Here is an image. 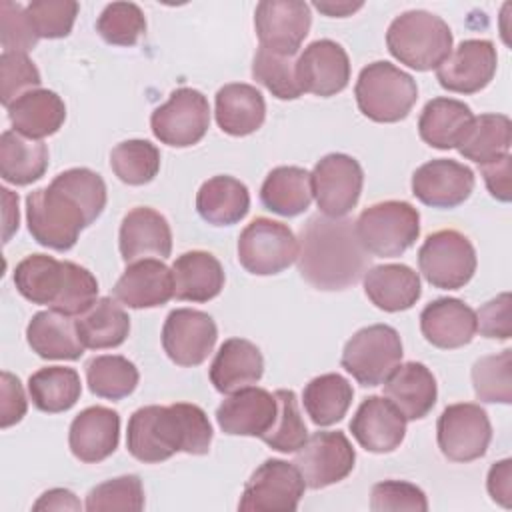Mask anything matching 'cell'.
<instances>
[{
  "label": "cell",
  "instance_id": "8",
  "mask_svg": "<svg viewBox=\"0 0 512 512\" xmlns=\"http://www.w3.org/2000/svg\"><path fill=\"white\" fill-rule=\"evenodd\" d=\"M400 334L388 324L360 328L344 346L340 364L362 386H380L402 360Z\"/></svg>",
  "mask_w": 512,
  "mask_h": 512
},
{
  "label": "cell",
  "instance_id": "2",
  "mask_svg": "<svg viewBox=\"0 0 512 512\" xmlns=\"http://www.w3.org/2000/svg\"><path fill=\"white\" fill-rule=\"evenodd\" d=\"M370 254L350 218L314 214L300 230L298 272L316 290H346L370 268Z\"/></svg>",
  "mask_w": 512,
  "mask_h": 512
},
{
  "label": "cell",
  "instance_id": "18",
  "mask_svg": "<svg viewBox=\"0 0 512 512\" xmlns=\"http://www.w3.org/2000/svg\"><path fill=\"white\" fill-rule=\"evenodd\" d=\"M496 64L498 56L490 40H462L436 68V80L448 92L476 94L492 82Z\"/></svg>",
  "mask_w": 512,
  "mask_h": 512
},
{
  "label": "cell",
  "instance_id": "53",
  "mask_svg": "<svg viewBox=\"0 0 512 512\" xmlns=\"http://www.w3.org/2000/svg\"><path fill=\"white\" fill-rule=\"evenodd\" d=\"M476 328L482 336L494 340H508L512 336V310L508 292L488 300L476 312Z\"/></svg>",
  "mask_w": 512,
  "mask_h": 512
},
{
  "label": "cell",
  "instance_id": "38",
  "mask_svg": "<svg viewBox=\"0 0 512 512\" xmlns=\"http://www.w3.org/2000/svg\"><path fill=\"white\" fill-rule=\"evenodd\" d=\"M76 330L88 350L116 348L128 338L130 318L118 300L102 296L76 318Z\"/></svg>",
  "mask_w": 512,
  "mask_h": 512
},
{
  "label": "cell",
  "instance_id": "29",
  "mask_svg": "<svg viewBox=\"0 0 512 512\" xmlns=\"http://www.w3.org/2000/svg\"><path fill=\"white\" fill-rule=\"evenodd\" d=\"M362 278L368 300L384 312L408 310L422 294L418 272L406 264L370 266Z\"/></svg>",
  "mask_w": 512,
  "mask_h": 512
},
{
  "label": "cell",
  "instance_id": "16",
  "mask_svg": "<svg viewBox=\"0 0 512 512\" xmlns=\"http://www.w3.org/2000/svg\"><path fill=\"white\" fill-rule=\"evenodd\" d=\"M218 340V328L210 314L194 308L172 310L162 326V348L166 356L184 368L200 366Z\"/></svg>",
  "mask_w": 512,
  "mask_h": 512
},
{
  "label": "cell",
  "instance_id": "44",
  "mask_svg": "<svg viewBox=\"0 0 512 512\" xmlns=\"http://www.w3.org/2000/svg\"><path fill=\"white\" fill-rule=\"evenodd\" d=\"M252 76L278 100H296L302 96L294 56L278 54L260 46L252 60Z\"/></svg>",
  "mask_w": 512,
  "mask_h": 512
},
{
  "label": "cell",
  "instance_id": "7",
  "mask_svg": "<svg viewBox=\"0 0 512 512\" xmlns=\"http://www.w3.org/2000/svg\"><path fill=\"white\" fill-rule=\"evenodd\" d=\"M358 240L370 256L396 258L420 236V212L404 200L368 206L354 222Z\"/></svg>",
  "mask_w": 512,
  "mask_h": 512
},
{
  "label": "cell",
  "instance_id": "52",
  "mask_svg": "<svg viewBox=\"0 0 512 512\" xmlns=\"http://www.w3.org/2000/svg\"><path fill=\"white\" fill-rule=\"evenodd\" d=\"M370 510L374 512H426L428 500L426 494L410 482L404 480H384L372 486L370 492Z\"/></svg>",
  "mask_w": 512,
  "mask_h": 512
},
{
  "label": "cell",
  "instance_id": "57",
  "mask_svg": "<svg viewBox=\"0 0 512 512\" xmlns=\"http://www.w3.org/2000/svg\"><path fill=\"white\" fill-rule=\"evenodd\" d=\"M36 512L38 510H80L82 504L80 500L74 496V492L66 490V488H52L48 492H44L36 504L32 506Z\"/></svg>",
  "mask_w": 512,
  "mask_h": 512
},
{
  "label": "cell",
  "instance_id": "32",
  "mask_svg": "<svg viewBox=\"0 0 512 512\" xmlns=\"http://www.w3.org/2000/svg\"><path fill=\"white\" fill-rule=\"evenodd\" d=\"M174 296L186 302H208L224 288V268L220 260L204 250L180 254L172 264Z\"/></svg>",
  "mask_w": 512,
  "mask_h": 512
},
{
  "label": "cell",
  "instance_id": "56",
  "mask_svg": "<svg viewBox=\"0 0 512 512\" xmlns=\"http://www.w3.org/2000/svg\"><path fill=\"white\" fill-rule=\"evenodd\" d=\"M488 494L504 508L512 506V460L504 458L488 470Z\"/></svg>",
  "mask_w": 512,
  "mask_h": 512
},
{
  "label": "cell",
  "instance_id": "58",
  "mask_svg": "<svg viewBox=\"0 0 512 512\" xmlns=\"http://www.w3.org/2000/svg\"><path fill=\"white\" fill-rule=\"evenodd\" d=\"M2 202H4V242L12 238V234L18 230V194H14L8 188H2Z\"/></svg>",
  "mask_w": 512,
  "mask_h": 512
},
{
  "label": "cell",
  "instance_id": "34",
  "mask_svg": "<svg viewBox=\"0 0 512 512\" xmlns=\"http://www.w3.org/2000/svg\"><path fill=\"white\" fill-rule=\"evenodd\" d=\"M196 210L200 218L212 226H232L250 210V192L244 182L234 176H212L196 194Z\"/></svg>",
  "mask_w": 512,
  "mask_h": 512
},
{
  "label": "cell",
  "instance_id": "27",
  "mask_svg": "<svg viewBox=\"0 0 512 512\" xmlns=\"http://www.w3.org/2000/svg\"><path fill=\"white\" fill-rule=\"evenodd\" d=\"M384 396L404 414L406 420H420L436 404V378L422 362L398 364L384 380Z\"/></svg>",
  "mask_w": 512,
  "mask_h": 512
},
{
  "label": "cell",
  "instance_id": "24",
  "mask_svg": "<svg viewBox=\"0 0 512 512\" xmlns=\"http://www.w3.org/2000/svg\"><path fill=\"white\" fill-rule=\"evenodd\" d=\"M118 248L124 262L142 258H168L172 252V230L168 220L154 208L136 206L120 224Z\"/></svg>",
  "mask_w": 512,
  "mask_h": 512
},
{
  "label": "cell",
  "instance_id": "55",
  "mask_svg": "<svg viewBox=\"0 0 512 512\" xmlns=\"http://www.w3.org/2000/svg\"><path fill=\"white\" fill-rule=\"evenodd\" d=\"M480 172H482L488 192L500 202H510V196H512V192H510V172H512L510 154H506L494 162L482 164Z\"/></svg>",
  "mask_w": 512,
  "mask_h": 512
},
{
  "label": "cell",
  "instance_id": "51",
  "mask_svg": "<svg viewBox=\"0 0 512 512\" xmlns=\"http://www.w3.org/2000/svg\"><path fill=\"white\" fill-rule=\"evenodd\" d=\"M38 34L28 10L12 0L0 2V42L4 52H30L38 44Z\"/></svg>",
  "mask_w": 512,
  "mask_h": 512
},
{
  "label": "cell",
  "instance_id": "5",
  "mask_svg": "<svg viewBox=\"0 0 512 512\" xmlns=\"http://www.w3.org/2000/svg\"><path fill=\"white\" fill-rule=\"evenodd\" d=\"M452 30L428 10H408L396 16L386 32L390 54L412 70H436L452 52Z\"/></svg>",
  "mask_w": 512,
  "mask_h": 512
},
{
  "label": "cell",
  "instance_id": "50",
  "mask_svg": "<svg viewBox=\"0 0 512 512\" xmlns=\"http://www.w3.org/2000/svg\"><path fill=\"white\" fill-rule=\"evenodd\" d=\"M42 78L28 54L2 52L0 56V100L8 108L18 96L36 90Z\"/></svg>",
  "mask_w": 512,
  "mask_h": 512
},
{
  "label": "cell",
  "instance_id": "4",
  "mask_svg": "<svg viewBox=\"0 0 512 512\" xmlns=\"http://www.w3.org/2000/svg\"><path fill=\"white\" fill-rule=\"evenodd\" d=\"M14 286L28 302L66 316H80L98 300V280L88 268L48 254L20 260L14 268Z\"/></svg>",
  "mask_w": 512,
  "mask_h": 512
},
{
  "label": "cell",
  "instance_id": "15",
  "mask_svg": "<svg viewBox=\"0 0 512 512\" xmlns=\"http://www.w3.org/2000/svg\"><path fill=\"white\" fill-rule=\"evenodd\" d=\"M356 462V452L348 436L340 430L314 432L296 450L294 466L302 474L306 488L318 490L344 480Z\"/></svg>",
  "mask_w": 512,
  "mask_h": 512
},
{
  "label": "cell",
  "instance_id": "49",
  "mask_svg": "<svg viewBox=\"0 0 512 512\" xmlns=\"http://www.w3.org/2000/svg\"><path fill=\"white\" fill-rule=\"evenodd\" d=\"M26 10L38 38L56 40L72 32L80 6L74 0H34Z\"/></svg>",
  "mask_w": 512,
  "mask_h": 512
},
{
  "label": "cell",
  "instance_id": "20",
  "mask_svg": "<svg viewBox=\"0 0 512 512\" xmlns=\"http://www.w3.org/2000/svg\"><path fill=\"white\" fill-rule=\"evenodd\" d=\"M474 172L450 158H436L412 174V194L432 208H456L470 198Z\"/></svg>",
  "mask_w": 512,
  "mask_h": 512
},
{
  "label": "cell",
  "instance_id": "30",
  "mask_svg": "<svg viewBox=\"0 0 512 512\" xmlns=\"http://www.w3.org/2000/svg\"><path fill=\"white\" fill-rule=\"evenodd\" d=\"M26 340L32 352L44 360H78L86 350L76 320L56 310L36 312L26 326Z\"/></svg>",
  "mask_w": 512,
  "mask_h": 512
},
{
  "label": "cell",
  "instance_id": "42",
  "mask_svg": "<svg viewBox=\"0 0 512 512\" xmlns=\"http://www.w3.org/2000/svg\"><path fill=\"white\" fill-rule=\"evenodd\" d=\"M84 370L90 392L106 400H122L130 396L140 380L136 364L118 354L94 356L86 362Z\"/></svg>",
  "mask_w": 512,
  "mask_h": 512
},
{
  "label": "cell",
  "instance_id": "21",
  "mask_svg": "<svg viewBox=\"0 0 512 512\" xmlns=\"http://www.w3.org/2000/svg\"><path fill=\"white\" fill-rule=\"evenodd\" d=\"M276 414L274 394L258 386H246L222 400L216 408V422L224 434L262 438L272 428Z\"/></svg>",
  "mask_w": 512,
  "mask_h": 512
},
{
  "label": "cell",
  "instance_id": "31",
  "mask_svg": "<svg viewBox=\"0 0 512 512\" xmlns=\"http://www.w3.org/2000/svg\"><path fill=\"white\" fill-rule=\"evenodd\" d=\"M6 110L12 130L32 140L56 134L66 120L64 100L48 88H36L18 96Z\"/></svg>",
  "mask_w": 512,
  "mask_h": 512
},
{
  "label": "cell",
  "instance_id": "9",
  "mask_svg": "<svg viewBox=\"0 0 512 512\" xmlns=\"http://www.w3.org/2000/svg\"><path fill=\"white\" fill-rule=\"evenodd\" d=\"M298 258V238L288 224L272 218H254L238 236V262L256 276L286 270Z\"/></svg>",
  "mask_w": 512,
  "mask_h": 512
},
{
  "label": "cell",
  "instance_id": "33",
  "mask_svg": "<svg viewBox=\"0 0 512 512\" xmlns=\"http://www.w3.org/2000/svg\"><path fill=\"white\" fill-rule=\"evenodd\" d=\"M214 116L222 132L248 136L264 124L266 102L256 86L232 82L216 92Z\"/></svg>",
  "mask_w": 512,
  "mask_h": 512
},
{
  "label": "cell",
  "instance_id": "48",
  "mask_svg": "<svg viewBox=\"0 0 512 512\" xmlns=\"http://www.w3.org/2000/svg\"><path fill=\"white\" fill-rule=\"evenodd\" d=\"M84 506L88 512H112V510L140 512L144 508L142 482L136 474L110 478L88 492Z\"/></svg>",
  "mask_w": 512,
  "mask_h": 512
},
{
  "label": "cell",
  "instance_id": "6",
  "mask_svg": "<svg viewBox=\"0 0 512 512\" xmlns=\"http://www.w3.org/2000/svg\"><path fill=\"white\" fill-rule=\"evenodd\" d=\"M354 96L366 118L392 124L410 114L418 100V86L408 72L386 60H376L360 70Z\"/></svg>",
  "mask_w": 512,
  "mask_h": 512
},
{
  "label": "cell",
  "instance_id": "41",
  "mask_svg": "<svg viewBox=\"0 0 512 512\" xmlns=\"http://www.w3.org/2000/svg\"><path fill=\"white\" fill-rule=\"evenodd\" d=\"M28 394L32 404L46 414L70 410L82 394L80 376L74 368L46 366L28 378Z\"/></svg>",
  "mask_w": 512,
  "mask_h": 512
},
{
  "label": "cell",
  "instance_id": "17",
  "mask_svg": "<svg viewBox=\"0 0 512 512\" xmlns=\"http://www.w3.org/2000/svg\"><path fill=\"white\" fill-rule=\"evenodd\" d=\"M310 24V6L302 0H264L254 12L260 46L286 56H296Z\"/></svg>",
  "mask_w": 512,
  "mask_h": 512
},
{
  "label": "cell",
  "instance_id": "54",
  "mask_svg": "<svg viewBox=\"0 0 512 512\" xmlns=\"http://www.w3.org/2000/svg\"><path fill=\"white\" fill-rule=\"evenodd\" d=\"M2 400H0V426L10 428L18 424L28 408L24 388L18 380V376L10 372H2Z\"/></svg>",
  "mask_w": 512,
  "mask_h": 512
},
{
  "label": "cell",
  "instance_id": "26",
  "mask_svg": "<svg viewBox=\"0 0 512 512\" xmlns=\"http://www.w3.org/2000/svg\"><path fill=\"white\" fill-rule=\"evenodd\" d=\"M422 336L436 348L454 350L472 342L476 312L458 298H436L420 312Z\"/></svg>",
  "mask_w": 512,
  "mask_h": 512
},
{
  "label": "cell",
  "instance_id": "10",
  "mask_svg": "<svg viewBox=\"0 0 512 512\" xmlns=\"http://www.w3.org/2000/svg\"><path fill=\"white\" fill-rule=\"evenodd\" d=\"M476 250L458 230L430 234L418 250V268L428 284L440 290L464 288L476 272Z\"/></svg>",
  "mask_w": 512,
  "mask_h": 512
},
{
  "label": "cell",
  "instance_id": "14",
  "mask_svg": "<svg viewBox=\"0 0 512 512\" xmlns=\"http://www.w3.org/2000/svg\"><path fill=\"white\" fill-rule=\"evenodd\" d=\"M310 176L312 196L324 216L342 218L356 208L364 184V172L356 158L342 152L326 154Z\"/></svg>",
  "mask_w": 512,
  "mask_h": 512
},
{
  "label": "cell",
  "instance_id": "59",
  "mask_svg": "<svg viewBox=\"0 0 512 512\" xmlns=\"http://www.w3.org/2000/svg\"><path fill=\"white\" fill-rule=\"evenodd\" d=\"M364 6V2H334V0H326V2H314V8L320 10L326 16L332 18H346L352 12L360 10Z\"/></svg>",
  "mask_w": 512,
  "mask_h": 512
},
{
  "label": "cell",
  "instance_id": "45",
  "mask_svg": "<svg viewBox=\"0 0 512 512\" xmlns=\"http://www.w3.org/2000/svg\"><path fill=\"white\" fill-rule=\"evenodd\" d=\"M474 394L482 402H512V350L482 356L472 366Z\"/></svg>",
  "mask_w": 512,
  "mask_h": 512
},
{
  "label": "cell",
  "instance_id": "46",
  "mask_svg": "<svg viewBox=\"0 0 512 512\" xmlns=\"http://www.w3.org/2000/svg\"><path fill=\"white\" fill-rule=\"evenodd\" d=\"M278 402V414L272 424V428L260 438L264 444H268L272 450L278 452H296L308 438V428L302 420L298 398L294 390H276L274 392Z\"/></svg>",
  "mask_w": 512,
  "mask_h": 512
},
{
  "label": "cell",
  "instance_id": "13",
  "mask_svg": "<svg viewBox=\"0 0 512 512\" xmlns=\"http://www.w3.org/2000/svg\"><path fill=\"white\" fill-rule=\"evenodd\" d=\"M306 490V482L294 462L280 458L264 460L244 486L238 510L274 512L296 510Z\"/></svg>",
  "mask_w": 512,
  "mask_h": 512
},
{
  "label": "cell",
  "instance_id": "1",
  "mask_svg": "<svg viewBox=\"0 0 512 512\" xmlns=\"http://www.w3.org/2000/svg\"><path fill=\"white\" fill-rule=\"evenodd\" d=\"M106 184L90 168H70L46 188L26 196V222L32 238L46 248L66 252L80 232L106 208Z\"/></svg>",
  "mask_w": 512,
  "mask_h": 512
},
{
  "label": "cell",
  "instance_id": "19",
  "mask_svg": "<svg viewBox=\"0 0 512 512\" xmlns=\"http://www.w3.org/2000/svg\"><path fill=\"white\" fill-rule=\"evenodd\" d=\"M296 76L302 92L328 98L348 86L350 58L338 42L314 40L296 58Z\"/></svg>",
  "mask_w": 512,
  "mask_h": 512
},
{
  "label": "cell",
  "instance_id": "3",
  "mask_svg": "<svg viewBox=\"0 0 512 512\" xmlns=\"http://www.w3.org/2000/svg\"><path fill=\"white\" fill-rule=\"evenodd\" d=\"M212 436V424L200 406L190 402L170 406L150 404L130 416L126 448L136 460L158 464L176 452L192 456L208 454Z\"/></svg>",
  "mask_w": 512,
  "mask_h": 512
},
{
  "label": "cell",
  "instance_id": "35",
  "mask_svg": "<svg viewBox=\"0 0 512 512\" xmlns=\"http://www.w3.org/2000/svg\"><path fill=\"white\" fill-rule=\"evenodd\" d=\"M474 114L468 104L456 98H432L420 112L418 134L438 150L456 148L470 126Z\"/></svg>",
  "mask_w": 512,
  "mask_h": 512
},
{
  "label": "cell",
  "instance_id": "28",
  "mask_svg": "<svg viewBox=\"0 0 512 512\" xmlns=\"http://www.w3.org/2000/svg\"><path fill=\"white\" fill-rule=\"evenodd\" d=\"M210 382L220 394H232L256 384L264 374V358L256 344L244 338H228L210 364Z\"/></svg>",
  "mask_w": 512,
  "mask_h": 512
},
{
  "label": "cell",
  "instance_id": "22",
  "mask_svg": "<svg viewBox=\"0 0 512 512\" xmlns=\"http://www.w3.org/2000/svg\"><path fill=\"white\" fill-rule=\"evenodd\" d=\"M356 442L374 454L394 452L406 436L404 414L384 396H368L350 420Z\"/></svg>",
  "mask_w": 512,
  "mask_h": 512
},
{
  "label": "cell",
  "instance_id": "23",
  "mask_svg": "<svg viewBox=\"0 0 512 512\" xmlns=\"http://www.w3.org/2000/svg\"><path fill=\"white\" fill-rule=\"evenodd\" d=\"M112 296L122 306L134 310L164 306L170 298H174L172 268H168L158 258H142L130 262L114 284Z\"/></svg>",
  "mask_w": 512,
  "mask_h": 512
},
{
  "label": "cell",
  "instance_id": "36",
  "mask_svg": "<svg viewBox=\"0 0 512 512\" xmlns=\"http://www.w3.org/2000/svg\"><path fill=\"white\" fill-rule=\"evenodd\" d=\"M260 202L266 210L294 218L312 202V176L300 166H278L268 172L260 188Z\"/></svg>",
  "mask_w": 512,
  "mask_h": 512
},
{
  "label": "cell",
  "instance_id": "25",
  "mask_svg": "<svg viewBox=\"0 0 512 512\" xmlns=\"http://www.w3.org/2000/svg\"><path fill=\"white\" fill-rule=\"evenodd\" d=\"M120 442V416L106 406L84 408L70 424L68 446L74 458L86 464L106 460Z\"/></svg>",
  "mask_w": 512,
  "mask_h": 512
},
{
  "label": "cell",
  "instance_id": "40",
  "mask_svg": "<svg viewBox=\"0 0 512 512\" xmlns=\"http://www.w3.org/2000/svg\"><path fill=\"white\" fill-rule=\"evenodd\" d=\"M352 398V384L336 372L312 378L302 392L304 410L316 426H332L340 422L346 416Z\"/></svg>",
  "mask_w": 512,
  "mask_h": 512
},
{
  "label": "cell",
  "instance_id": "37",
  "mask_svg": "<svg viewBox=\"0 0 512 512\" xmlns=\"http://www.w3.org/2000/svg\"><path fill=\"white\" fill-rule=\"evenodd\" d=\"M48 168V148L42 140H32L16 130L0 136V176L14 186H28L44 176Z\"/></svg>",
  "mask_w": 512,
  "mask_h": 512
},
{
  "label": "cell",
  "instance_id": "39",
  "mask_svg": "<svg viewBox=\"0 0 512 512\" xmlns=\"http://www.w3.org/2000/svg\"><path fill=\"white\" fill-rule=\"evenodd\" d=\"M510 144V118L504 114H480L472 118L456 148L466 160H472L482 166L510 154Z\"/></svg>",
  "mask_w": 512,
  "mask_h": 512
},
{
  "label": "cell",
  "instance_id": "11",
  "mask_svg": "<svg viewBox=\"0 0 512 512\" xmlns=\"http://www.w3.org/2000/svg\"><path fill=\"white\" fill-rule=\"evenodd\" d=\"M210 126V104L196 88H178L150 116L152 134L168 146L198 144Z\"/></svg>",
  "mask_w": 512,
  "mask_h": 512
},
{
  "label": "cell",
  "instance_id": "12",
  "mask_svg": "<svg viewBox=\"0 0 512 512\" xmlns=\"http://www.w3.org/2000/svg\"><path fill=\"white\" fill-rule=\"evenodd\" d=\"M440 452L452 462H472L486 454L492 440V426L482 406L472 402L450 404L436 424Z\"/></svg>",
  "mask_w": 512,
  "mask_h": 512
},
{
  "label": "cell",
  "instance_id": "47",
  "mask_svg": "<svg viewBox=\"0 0 512 512\" xmlns=\"http://www.w3.org/2000/svg\"><path fill=\"white\" fill-rule=\"evenodd\" d=\"M96 32L106 44L134 46L146 32L144 12L134 2H112L100 12Z\"/></svg>",
  "mask_w": 512,
  "mask_h": 512
},
{
  "label": "cell",
  "instance_id": "43",
  "mask_svg": "<svg viewBox=\"0 0 512 512\" xmlns=\"http://www.w3.org/2000/svg\"><path fill=\"white\" fill-rule=\"evenodd\" d=\"M112 172L128 186H142L156 178L160 170V150L148 140H124L110 152Z\"/></svg>",
  "mask_w": 512,
  "mask_h": 512
}]
</instances>
